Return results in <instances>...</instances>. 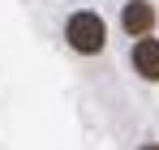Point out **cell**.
<instances>
[{
    "instance_id": "cell-1",
    "label": "cell",
    "mask_w": 159,
    "mask_h": 150,
    "mask_svg": "<svg viewBox=\"0 0 159 150\" xmlns=\"http://www.w3.org/2000/svg\"><path fill=\"white\" fill-rule=\"evenodd\" d=\"M65 39H69V47L82 51V56H99L107 47V26L99 13H90V9H82L73 13L69 22H65Z\"/></svg>"
},
{
    "instance_id": "cell-2",
    "label": "cell",
    "mask_w": 159,
    "mask_h": 150,
    "mask_svg": "<svg viewBox=\"0 0 159 150\" xmlns=\"http://www.w3.org/2000/svg\"><path fill=\"white\" fill-rule=\"evenodd\" d=\"M120 30L129 39H142L155 30V4L151 0H125L120 4Z\"/></svg>"
},
{
    "instance_id": "cell-3",
    "label": "cell",
    "mask_w": 159,
    "mask_h": 150,
    "mask_svg": "<svg viewBox=\"0 0 159 150\" xmlns=\"http://www.w3.org/2000/svg\"><path fill=\"white\" fill-rule=\"evenodd\" d=\"M129 60H133V69H138V73L146 77V82H159V39L142 34V39L133 43Z\"/></svg>"
},
{
    "instance_id": "cell-4",
    "label": "cell",
    "mask_w": 159,
    "mask_h": 150,
    "mask_svg": "<svg viewBox=\"0 0 159 150\" xmlns=\"http://www.w3.org/2000/svg\"><path fill=\"white\" fill-rule=\"evenodd\" d=\"M138 150H159V142H146V146H138Z\"/></svg>"
}]
</instances>
